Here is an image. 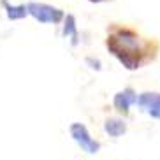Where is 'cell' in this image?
Listing matches in <instances>:
<instances>
[{
	"label": "cell",
	"instance_id": "8992f818",
	"mask_svg": "<svg viewBox=\"0 0 160 160\" xmlns=\"http://www.w3.org/2000/svg\"><path fill=\"white\" fill-rule=\"evenodd\" d=\"M128 130V123L125 118L122 116H108L104 120V132L109 137H122L123 134H127Z\"/></svg>",
	"mask_w": 160,
	"mask_h": 160
},
{
	"label": "cell",
	"instance_id": "3957f363",
	"mask_svg": "<svg viewBox=\"0 0 160 160\" xmlns=\"http://www.w3.org/2000/svg\"><path fill=\"white\" fill-rule=\"evenodd\" d=\"M27 7H28V14H32L41 23H60L62 19L65 18V14H63L62 9L53 7V5H48V4L30 2Z\"/></svg>",
	"mask_w": 160,
	"mask_h": 160
},
{
	"label": "cell",
	"instance_id": "6da1fadb",
	"mask_svg": "<svg viewBox=\"0 0 160 160\" xmlns=\"http://www.w3.org/2000/svg\"><path fill=\"white\" fill-rule=\"evenodd\" d=\"M104 46L125 71H139L155 63L160 55V39L148 37L136 25L113 21L106 28Z\"/></svg>",
	"mask_w": 160,
	"mask_h": 160
},
{
	"label": "cell",
	"instance_id": "5b68a950",
	"mask_svg": "<svg viewBox=\"0 0 160 160\" xmlns=\"http://www.w3.org/2000/svg\"><path fill=\"white\" fill-rule=\"evenodd\" d=\"M137 108L153 120H160V93L158 92H142V93H139Z\"/></svg>",
	"mask_w": 160,
	"mask_h": 160
},
{
	"label": "cell",
	"instance_id": "ba28073f",
	"mask_svg": "<svg viewBox=\"0 0 160 160\" xmlns=\"http://www.w3.org/2000/svg\"><path fill=\"white\" fill-rule=\"evenodd\" d=\"M63 35L65 37H72V44H78V32H76V19L74 16H67L65 18V25H63Z\"/></svg>",
	"mask_w": 160,
	"mask_h": 160
},
{
	"label": "cell",
	"instance_id": "7a4b0ae2",
	"mask_svg": "<svg viewBox=\"0 0 160 160\" xmlns=\"http://www.w3.org/2000/svg\"><path fill=\"white\" fill-rule=\"evenodd\" d=\"M69 132H71V137L74 139V142L85 153H88V155H97L100 151V141L95 139V137H92V134L88 132V128L83 123L74 122L71 125V128H69Z\"/></svg>",
	"mask_w": 160,
	"mask_h": 160
},
{
	"label": "cell",
	"instance_id": "277c9868",
	"mask_svg": "<svg viewBox=\"0 0 160 160\" xmlns=\"http://www.w3.org/2000/svg\"><path fill=\"white\" fill-rule=\"evenodd\" d=\"M137 92L132 86H127V88L116 92L113 97V109L116 111L118 116L127 118L130 114V108L134 104H137Z\"/></svg>",
	"mask_w": 160,
	"mask_h": 160
},
{
	"label": "cell",
	"instance_id": "9c48e42d",
	"mask_svg": "<svg viewBox=\"0 0 160 160\" xmlns=\"http://www.w3.org/2000/svg\"><path fill=\"white\" fill-rule=\"evenodd\" d=\"M92 4H100V2H111V0H88Z\"/></svg>",
	"mask_w": 160,
	"mask_h": 160
},
{
	"label": "cell",
	"instance_id": "52a82bcc",
	"mask_svg": "<svg viewBox=\"0 0 160 160\" xmlns=\"http://www.w3.org/2000/svg\"><path fill=\"white\" fill-rule=\"evenodd\" d=\"M2 5L7 11V18L9 19H23L28 14V7L27 5H9L7 0H2Z\"/></svg>",
	"mask_w": 160,
	"mask_h": 160
}]
</instances>
